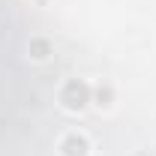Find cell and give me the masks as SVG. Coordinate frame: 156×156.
Masks as SVG:
<instances>
[{
  "label": "cell",
  "mask_w": 156,
  "mask_h": 156,
  "mask_svg": "<svg viewBox=\"0 0 156 156\" xmlns=\"http://www.w3.org/2000/svg\"><path fill=\"white\" fill-rule=\"evenodd\" d=\"M60 99H63V102H66L69 108H81V105L87 102V87H84L81 81H69V84L63 87Z\"/></svg>",
  "instance_id": "6da1fadb"
},
{
  "label": "cell",
  "mask_w": 156,
  "mask_h": 156,
  "mask_svg": "<svg viewBox=\"0 0 156 156\" xmlns=\"http://www.w3.org/2000/svg\"><path fill=\"white\" fill-rule=\"evenodd\" d=\"M63 150H66V156H84V150H87V141H84V138L69 135L66 141H63Z\"/></svg>",
  "instance_id": "7a4b0ae2"
}]
</instances>
